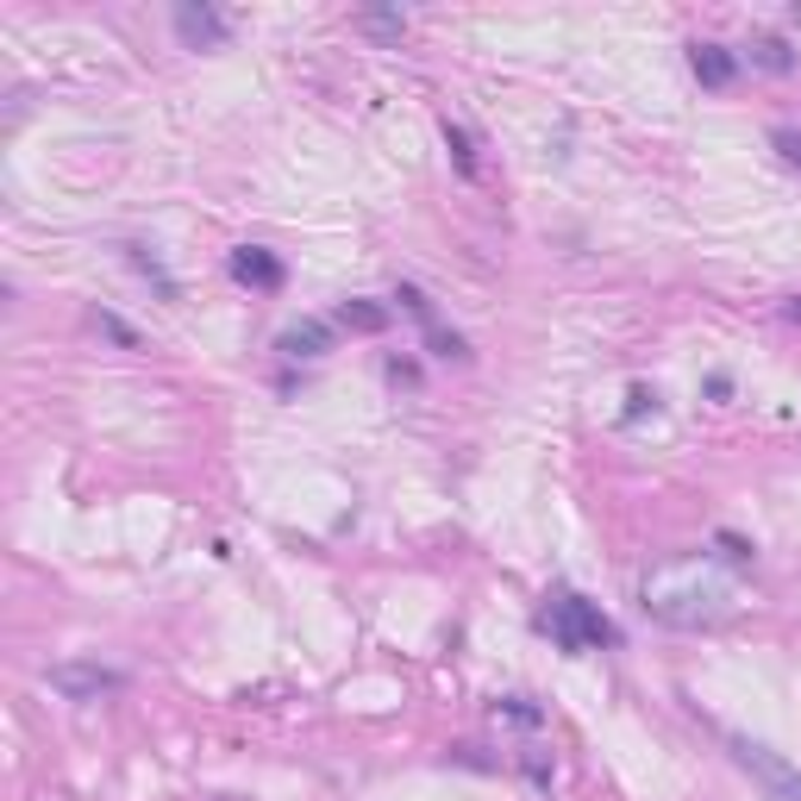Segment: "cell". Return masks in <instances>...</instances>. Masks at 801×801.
<instances>
[{
    "mask_svg": "<svg viewBox=\"0 0 801 801\" xmlns=\"http://www.w3.org/2000/svg\"><path fill=\"white\" fill-rule=\"evenodd\" d=\"M639 607H645L657 627L714 632L739 614V583L726 576V563L714 551H689V558H671V563H657V570H645Z\"/></svg>",
    "mask_w": 801,
    "mask_h": 801,
    "instance_id": "6da1fadb",
    "label": "cell"
},
{
    "mask_svg": "<svg viewBox=\"0 0 801 801\" xmlns=\"http://www.w3.org/2000/svg\"><path fill=\"white\" fill-rule=\"evenodd\" d=\"M539 632H551V645L570 651V657H588V651H602V645H620V627H614L595 602H583L576 588H558V595L539 607Z\"/></svg>",
    "mask_w": 801,
    "mask_h": 801,
    "instance_id": "7a4b0ae2",
    "label": "cell"
},
{
    "mask_svg": "<svg viewBox=\"0 0 801 801\" xmlns=\"http://www.w3.org/2000/svg\"><path fill=\"white\" fill-rule=\"evenodd\" d=\"M726 745H733V758H739V770H745V777L758 782L764 796L770 801H801V770L789 758H777V752H770V745H758V739H726Z\"/></svg>",
    "mask_w": 801,
    "mask_h": 801,
    "instance_id": "3957f363",
    "label": "cell"
},
{
    "mask_svg": "<svg viewBox=\"0 0 801 801\" xmlns=\"http://www.w3.org/2000/svg\"><path fill=\"white\" fill-rule=\"evenodd\" d=\"M394 307H401V313H413V320H420V332H426V345H433V357H445V364H464V357H470V345H464V339H457L451 325H438L433 301H426V295H420V288H413V282H401V288H394Z\"/></svg>",
    "mask_w": 801,
    "mask_h": 801,
    "instance_id": "277c9868",
    "label": "cell"
},
{
    "mask_svg": "<svg viewBox=\"0 0 801 801\" xmlns=\"http://www.w3.org/2000/svg\"><path fill=\"white\" fill-rule=\"evenodd\" d=\"M50 689L69 695V701H101V695L126 689V676L107 671V664H57V671H50Z\"/></svg>",
    "mask_w": 801,
    "mask_h": 801,
    "instance_id": "5b68a950",
    "label": "cell"
},
{
    "mask_svg": "<svg viewBox=\"0 0 801 801\" xmlns=\"http://www.w3.org/2000/svg\"><path fill=\"white\" fill-rule=\"evenodd\" d=\"M226 270H232V282H244V288H258V295H276L282 282H288V270H282L276 251H263V244H239L232 258H226Z\"/></svg>",
    "mask_w": 801,
    "mask_h": 801,
    "instance_id": "8992f818",
    "label": "cell"
},
{
    "mask_svg": "<svg viewBox=\"0 0 801 801\" xmlns=\"http://www.w3.org/2000/svg\"><path fill=\"white\" fill-rule=\"evenodd\" d=\"M175 38L188 44V50H219V44L232 38V25L219 20L214 7H195V0H182V7H175Z\"/></svg>",
    "mask_w": 801,
    "mask_h": 801,
    "instance_id": "52a82bcc",
    "label": "cell"
},
{
    "mask_svg": "<svg viewBox=\"0 0 801 801\" xmlns=\"http://www.w3.org/2000/svg\"><path fill=\"white\" fill-rule=\"evenodd\" d=\"M689 69H695V82L701 88H733L739 76V57L726 50V44H708V38H695L689 44Z\"/></svg>",
    "mask_w": 801,
    "mask_h": 801,
    "instance_id": "ba28073f",
    "label": "cell"
},
{
    "mask_svg": "<svg viewBox=\"0 0 801 801\" xmlns=\"http://www.w3.org/2000/svg\"><path fill=\"white\" fill-rule=\"evenodd\" d=\"M332 332H339V325L301 320V325H288V332L276 339V351H282V357H325V351H332Z\"/></svg>",
    "mask_w": 801,
    "mask_h": 801,
    "instance_id": "9c48e42d",
    "label": "cell"
},
{
    "mask_svg": "<svg viewBox=\"0 0 801 801\" xmlns=\"http://www.w3.org/2000/svg\"><path fill=\"white\" fill-rule=\"evenodd\" d=\"M745 57H752V69H764V76H789V69H796V50H789V38H777V32L752 38Z\"/></svg>",
    "mask_w": 801,
    "mask_h": 801,
    "instance_id": "30bf717a",
    "label": "cell"
},
{
    "mask_svg": "<svg viewBox=\"0 0 801 801\" xmlns=\"http://www.w3.org/2000/svg\"><path fill=\"white\" fill-rule=\"evenodd\" d=\"M389 320H394V307H382V301H345L332 313V325H345V332H382Z\"/></svg>",
    "mask_w": 801,
    "mask_h": 801,
    "instance_id": "8fae6325",
    "label": "cell"
},
{
    "mask_svg": "<svg viewBox=\"0 0 801 801\" xmlns=\"http://www.w3.org/2000/svg\"><path fill=\"white\" fill-rule=\"evenodd\" d=\"M126 251H131V270H138V276H151L163 301H175V295H182V288H175V276H170V270H163V263L151 258V251H145V244H126Z\"/></svg>",
    "mask_w": 801,
    "mask_h": 801,
    "instance_id": "7c38bea8",
    "label": "cell"
},
{
    "mask_svg": "<svg viewBox=\"0 0 801 801\" xmlns=\"http://www.w3.org/2000/svg\"><path fill=\"white\" fill-rule=\"evenodd\" d=\"M495 720H507V726H526V733H533V726H545V708H533L526 695H501V701H495Z\"/></svg>",
    "mask_w": 801,
    "mask_h": 801,
    "instance_id": "4fadbf2b",
    "label": "cell"
},
{
    "mask_svg": "<svg viewBox=\"0 0 801 801\" xmlns=\"http://www.w3.org/2000/svg\"><path fill=\"white\" fill-rule=\"evenodd\" d=\"M357 25L376 32V38H401V32H408V13H394V7H369V13H357Z\"/></svg>",
    "mask_w": 801,
    "mask_h": 801,
    "instance_id": "5bb4252c",
    "label": "cell"
},
{
    "mask_svg": "<svg viewBox=\"0 0 801 801\" xmlns=\"http://www.w3.org/2000/svg\"><path fill=\"white\" fill-rule=\"evenodd\" d=\"M770 151H777L789 170H801V126H777L770 131Z\"/></svg>",
    "mask_w": 801,
    "mask_h": 801,
    "instance_id": "9a60e30c",
    "label": "cell"
},
{
    "mask_svg": "<svg viewBox=\"0 0 801 801\" xmlns=\"http://www.w3.org/2000/svg\"><path fill=\"white\" fill-rule=\"evenodd\" d=\"M445 145H451L457 170H464V175H477V151H470V131H464V126H445Z\"/></svg>",
    "mask_w": 801,
    "mask_h": 801,
    "instance_id": "2e32d148",
    "label": "cell"
},
{
    "mask_svg": "<svg viewBox=\"0 0 801 801\" xmlns=\"http://www.w3.org/2000/svg\"><path fill=\"white\" fill-rule=\"evenodd\" d=\"M714 545H720V558L733 563V570H745V563H752V545L739 539V533H714Z\"/></svg>",
    "mask_w": 801,
    "mask_h": 801,
    "instance_id": "e0dca14e",
    "label": "cell"
},
{
    "mask_svg": "<svg viewBox=\"0 0 801 801\" xmlns=\"http://www.w3.org/2000/svg\"><path fill=\"white\" fill-rule=\"evenodd\" d=\"M645 413H657V389L632 382V389H627V420H645Z\"/></svg>",
    "mask_w": 801,
    "mask_h": 801,
    "instance_id": "ac0fdd59",
    "label": "cell"
},
{
    "mask_svg": "<svg viewBox=\"0 0 801 801\" xmlns=\"http://www.w3.org/2000/svg\"><path fill=\"white\" fill-rule=\"evenodd\" d=\"M94 325H101V332H107L113 345H126V351H138V332H131V325L119 320V313H101V320H94Z\"/></svg>",
    "mask_w": 801,
    "mask_h": 801,
    "instance_id": "d6986e66",
    "label": "cell"
},
{
    "mask_svg": "<svg viewBox=\"0 0 801 801\" xmlns=\"http://www.w3.org/2000/svg\"><path fill=\"white\" fill-rule=\"evenodd\" d=\"M389 382H420V364H408V357H389Z\"/></svg>",
    "mask_w": 801,
    "mask_h": 801,
    "instance_id": "ffe728a7",
    "label": "cell"
}]
</instances>
